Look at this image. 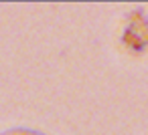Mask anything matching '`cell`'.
I'll return each mask as SVG.
<instances>
[{
	"mask_svg": "<svg viewBox=\"0 0 148 135\" xmlns=\"http://www.w3.org/2000/svg\"><path fill=\"white\" fill-rule=\"evenodd\" d=\"M0 135H45L41 131H35V129H29V127H14V129H8Z\"/></svg>",
	"mask_w": 148,
	"mask_h": 135,
	"instance_id": "6da1fadb",
	"label": "cell"
}]
</instances>
